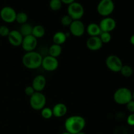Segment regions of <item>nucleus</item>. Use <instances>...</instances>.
I'll list each match as a JSON object with an SVG mask.
<instances>
[{"mask_svg": "<svg viewBox=\"0 0 134 134\" xmlns=\"http://www.w3.org/2000/svg\"><path fill=\"white\" fill-rule=\"evenodd\" d=\"M9 43L13 47L21 46L24 37L18 30H11L7 37Z\"/></svg>", "mask_w": 134, "mask_h": 134, "instance_id": "13", "label": "nucleus"}, {"mask_svg": "<svg viewBox=\"0 0 134 134\" xmlns=\"http://www.w3.org/2000/svg\"><path fill=\"white\" fill-rule=\"evenodd\" d=\"M45 32V29L43 26H41V25H36V26L33 27L31 35L35 37L36 39H39V38H41L44 36Z\"/></svg>", "mask_w": 134, "mask_h": 134, "instance_id": "20", "label": "nucleus"}, {"mask_svg": "<svg viewBox=\"0 0 134 134\" xmlns=\"http://www.w3.org/2000/svg\"><path fill=\"white\" fill-rule=\"evenodd\" d=\"M62 4L60 0H51L49 2V7L51 10L58 11L62 8Z\"/></svg>", "mask_w": 134, "mask_h": 134, "instance_id": "24", "label": "nucleus"}, {"mask_svg": "<svg viewBox=\"0 0 134 134\" xmlns=\"http://www.w3.org/2000/svg\"><path fill=\"white\" fill-rule=\"evenodd\" d=\"M10 30H9V27L6 26H0V36L3 37H7L10 33Z\"/></svg>", "mask_w": 134, "mask_h": 134, "instance_id": "28", "label": "nucleus"}, {"mask_svg": "<svg viewBox=\"0 0 134 134\" xmlns=\"http://www.w3.org/2000/svg\"><path fill=\"white\" fill-rule=\"evenodd\" d=\"M115 10V3L113 0H101L97 6V11L103 17L109 16Z\"/></svg>", "mask_w": 134, "mask_h": 134, "instance_id": "6", "label": "nucleus"}, {"mask_svg": "<svg viewBox=\"0 0 134 134\" xmlns=\"http://www.w3.org/2000/svg\"><path fill=\"white\" fill-rule=\"evenodd\" d=\"M48 55L57 58V57L60 56L62 52V48L61 45H58L56 44H52V45L50 46L48 50Z\"/></svg>", "mask_w": 134, "mask_h": 134, "instance_id": "19", "label": "nucleus"}, {"mask_svg": "<svg viewBox=\"0 0 134 134\" xmlns=\"http://www.w3.org/2000/svg\"><path fill=\"white\" fill-rule=\"evenodd\" d=\"M61 134H71V133H69V132H64V133H62Z\"/></svg>", "mask_w": 134, "mask_h": 134, "instance_id": "34", "label": "nucleus"}, {"mask_svg": "<svg viewBox=\"0 0 134 134\" xmlns=\"http://www.w3.org/2000/svg\"><path fill=\"white\" fill-rule=\"evenodd\" d=\"M86 126V120L80 115H73L68 117L64 123L66 132L71 134H77L82 132Z\"/></svg>", "mask_w": 134, "mask_h": 134, "instance_id": "1", "label": "nucleus"}, {"mask_svg": "<svg viewBox=\"0 0 134 134\" xmlns=\"http://www.w3.org/2000/svg\"><path fill=\"white\" fill-rule=\"evenodd\" d=\"M16 13L13 7L6 6L3 7L0 10V17L3 22L10 24L15 22Z\"/></svg>", "mask_w": 134, "mask_h": 134, "instance_id": "8", "label": "nucleus"}, {"mask_svg": "<svg viewBox=\"0 0 134 134\" xmlns=\"http://www.w3.org/2000/svg\"><path fill=\"white\" fill-rule=\"evenodd\" d=\"M105 64L107 68L111 71L115 72V73L120 72V69L123 66L121 59L119 56L114 54L107 56L105 60Z\"/></svg>", "mask_w": 134, "mask_h": 134, "instance_id": "7", "label": "nucleus"}, {"mask_svg": "<svg viewBox=\"0 0 134 134\" xmlns=\"http://www.w3.org/2000/svg\"><path fill=\"white\" fill-rule=\"evenodd\" d=\"M133 134H134V133H133Z\"/></svg>", "mask_w": 134, "mask_h": 134, "instance_id": "38", "label": "nucleus"}, {"mask_svg": "<svg viewBox=\"0 0 134 134\" xmlns=\"http://www.w3.org/2000/svg\"><path fill=\"white\" fill-rule=\"evenodd\" d=\"M47 99L42 92H35V94L30 97V104L31 108L35 111H41L45 107Z\"/></svg>", "mask_w": 134, "mask_h": 134, "instance_id": "4", "label": "nucleus"}, {"mask_svg": "<svg viewBox=\"0 0 134 134\" xmlns=\"http://www.w3.org/2000/svg\"><path fill=\"white\" fill-rule=\"evenodd\" d=\"M33 27L34 26H32L28 23L24 24L21 25L19 31L23 37L28 36V35H31V34H32Z\"/></svg>", "mask_w": 134, "mask_h": 134, "instance_id": "21", "label": "nucleus"}, {"mask_svg": "<svg viewBox=\"0 0 134 134\" xmlns=\"http://www.w3.org/2000/svg\"><path fill=\"white\" fill-rule=\"evenodd\" d=\"M133 133H134V126H133Z\"/></svg>", "mask_w": 134, "mask_h": 134, "instance_id": "37", "label": "nucleus"}, {"mask_svg": "<svg viewBox=\"0 0 134 134\" xmlns=\"http://www.w3.org/2000/svg\"><path fill=\"white\" fill-rule=\"evenodd\" d=\"M66 34L62 32V31H58L55 33L54 35L52 37V41H53L54 44H58V45H62L64 44L67 39Z\"/></svg>", "mask_w": 134, "mask_h": 134, "instance_id": "18", "label": "nucleus"}, {"mask_svg": "<svg viewBox=\"0 0 134 134\" xmlns=\"http://www.w3.org/2000/svg\"><path fill=\"white\" fill-rule=\"evenodd\" d=\"M59 62L56 58L52 57L50 55L44 56L42 60L41 67L47 71H54L58 68Z\"/></svg>", "mask_w": 134, "mask_h": 134, "instance_id": "9", "label": "nucleus"}, {"mask_svg": "<svg viewBox=\"0 0 134 134\" xmlns=\"http://www.w3.org/2000/svg\"><path fill=\"white\" fill-rule=\"evenodd\" d=\"M86 31L90 37L99 36L102 32L99 24L96 23L90 24L86 28Z\"/></svg>", "mask_w": 134, "mask_h": 134, "instance_id": "17", "label": "nucleus"}, {"mask_svg": "<svg viewBox=\"0 0 134 134\" xmlns=\"http://www.w3.org/2000/svg\"><path fill=\"white\" fill-rule=\"evenodd\" d=\"M73 21V20L71 18L70 16H69L68 14L66 15H64V16H62V18H61V24L64 26H69L71 25V24L72 23V22Z\"/></svg>", "mask_w": 134, "mask_h": 134, "instance_id": "27", "label": "nucleus"}, {"mask_svg": "<svg viewBox=\"0 0 134 134\" xmlns=\"http://www.w3.org/2000/svg\"><path fill=\"white\" fill-rule=\"evenodd\" d=\"M99 37V39H101L102 43H103V44H107V43H109L111 41V39H112L111 33L103 32V31H102V32L101 33Z\"/></svg>", "mask_w": 134, "mask_h": 134, "instance_id": "26", "label": "nucleus"}, {"mask_svg": "<svg viewBox=\"0 0 134 134\" xmlns=\"http://www.w3.org/2000/svg\"><path fill=\"white\" fill-rule=\"evenodd\" d=\"M28 20L27 14L24 12H19L16 13V22H18L20 24H24L27 23V21Z\"/></svg>", "mask_w": 134, "mask_h": 134, "instance_id": "22", "label": "nucleus"}, {"mask_svg": "<svg viewBox=\"0 0 134 134\" xmlns=\"http://www.w3.org/2000/svg\"><path fill=\"white\" fill-rule=\"evenodd\" d=\"M25 94L27 96L31 97V96L34 95L35 94V91L34 89V88L32 87V86H27L25 88Z\"/></svg>", "mask_w": 134, "mask_h": 134, "instance_id": "29", "label": "nucleus"}, {"mask_svg": "<svg viewBox=\"0 0 134 134\" xmlns=\"http://www.w3.org/2000/svg\"><path fill=\"white\" fill-rule=\"evenodd\" d=\"M126 108L131 113H134V100L132 99L126 104Z\"/></svg>", "mask_w": 134, "mask_h": 134, "instance_id": "30", "label": "nucleus"}, {"mask_svg": "<svg viewBox=\"0 0 134 134\" xmlns=\"http://www.w3.org/2000/svg\"><path fill=\"white\" fill-rule=\"evenodd\" d=\"M102 31L111 33L113 31L116 26V22L114 18L111 17H104L99 24Z\"/></svg>", "mask_w": 134, "mask_h": 134, "instance_id": "11", "label": "nucleus"}, {"mask_svg": "<svg viewBox=\"0 0 134 134\" xmlns=\"http://www.w3.org/2000/svg\"><path fill=\"white\" fill-rule=\"evenodd\" d=\"M122 75L124 77H130L132 75L133 73V70L131 66L128 65H123L122 68L120 71Z\"/></svg>", "mask_w": 134, "mask_h": 134, "instance_id": "23", "label": "nucleus"}, {"mask_svg": "<svg viewBox=\"0 0 134 134\" xmlns=\"http://www.w3.org/2000/svg\"><path fill=\"white\" fill-rule=\"evenodd\" d=\"M127 123L131 126H134V113H131L127 118Z\"/></svg>", "mask_w": 134, "mask_h": 134, "instance_id": "31", "label": "nucleus"}, {"mask_svg": "<svg viewBox=\"0 0 134 134\" xmlns=\"http://www.w3.org/2000/svg\"><path fill=\"white\" fill-rule=\"evenodd\" d=\"M43 56L38 52H27L22 57V64L25 68L29 69H36L41 66Z\"/></svg>", "mask_w": 134, "mask_h": 134, "instance_id": "2", "label": "nucleus"}, {"mask_svg": "<svg viewBox=\"0 0 134 134\" xmlns=\"http://www.w3.org/2000/svg\"><path fill=\"white\" fill-rule=\"evenodd\" d=\"M52 109L53 116L56 118H61L65 116L68 112V107L64 103H58L54 106Z\"/></svg>", "mask_w": 134, "mask_h": 134, "instance_id": "16", "label": "nucleus"}, {"mask_svg": "<svg viewBox=\"0 0 134 134\" xmlns=\"http://www.w3.org/2000/svg\"><path fill=\"white\" fill-rule=\"evenodd\" d=\"M41 114L42 117L44 118V119H50L53 116L52 109L50 108V107H44V108L41 111Z\"/></svg>", "mask_w": 134, "mask_h": 134, "instance_id": "25", "label": "nucleus"}, {"mask_svg": "<svg viewBox=\"0 0 134 134\" xmlns=\"http://www.w3.org/2000/svg\"><path fill=\"white\" fill-rule=\"evenodd\" d=\"M47 85V79L43 75H38L34 77L32 82V87L35 92H41Z\"/></svg>", "mask_w": 134, "mask_h": 134, "instance_id": "14", "label": "nucleus"}, {"mask_svg": "<svg viewBox=\"0 0 134 134\" xmlns=\"http://www.w3.org/2000/svg\"><path fill=\"white\" fill-rule=\"evenodd\" d=\"M132 99L134 100V92L133 93H132Z\"/></svg>", "mask_w": 134, "mask_h": 134, "instance_id": "35", "label": "nucleus"}, {"mask_svg": "<svg viewBox=\"0 0 134 134\" xmlns=\"http://www.w3.org/2000/svg\"><path fill=\"white\" fill-rule=\"evenodd\" d=\"M68 15L70 16L73 20H81L85 14L84 7L80 3L75 1L68 5Z\"/></svg>", "mask_w": 134, "mask_h": 134, "instance_id": "5", "label": "nucleus"}, {"mask_svg": "<svg viewBox=\"0 0 134 134\" xmlns=\"http://www.w3.org/2000/svg\"><path fill=\"white\" fill-rule=\"evenodd\" d=\"M77 134H86V133H84L83 132H79V133H77Z\"/></svg>", "mask_w": 134, "mask_h": 134, "instance_id": "36", "label": "nucleus"}, {"mask_svg": "<svg viewBox=\"0 0 134 134\" xmlns=\"http://www.w3.org/2000/svg\"><path fill=\"white\" fill-rule=\"evenodd\" d=\"M113 99L117 104L126 105L132 99V92L126 87L119 88L114 93Z\"/></svg>", "mask_w": 134, "mask_h": 134, "instance_id": "3", "label": "nucleus"}, {"mask_svg": "<svg viewBox=\"0 0 134 134\" xmlns=\"http://www.w3.org/2000/svg\"><path fill=\"white\" fill-rule=\"evenodd\" d=\"M62 1V3L64 4H65V5H70L72 3L75 2V0H60Z\"/></svg>", "mask_w": 134, "mask_h": 134, "instance_id": "32", "label": "nucleus"}, {"mask_svg": "<svg viewBox=\"0 0 134 134\" xmlns=\"http://www.w3.org/2000/svg\"><path fill=\"white\" fill-rule=\"evenodd\" d=\"M21 46L24 51L26 52L34 51L37 46V39L32 35L24 37Z\"/></svg>", "mask_w": 134, "mask_h": 134, "instance_id": "12", "label": "nucleus"}, {"mask_svg": "<svg viewBox=\"0 0 134 134\" xmlns=\"http://www.w3.org/2000/svg\"><path fill=\"white\" fill-rule=\"evenodd\" d=\"M86 47L92 51H97L100 49L103 46V43L99 36L90 37L86 41Z\"/></svg>", "mask_w": 134, "mask_h": 134, "instance_id": "15", "label": "nucleus"}, {"mask_svg": "<svg viewBox=\"0 0 134 134\" xmlns=\"http://www.w3.org/2000/svg\"><path fill=\"white\" fill-rule=\"evenodd\" d=\"M130 41L131 44L134 45V34H133V35H132V36L130 37Z\"/></svg>", "mask_w": 134, "mask_h": 134, "instance_id": "33", "label": "nucleus"}, {"mask_svg": "<svg viewBox=\"0 0 134 134\" xmlns=\"http://www.w3.org/2000/svg\"><path fill=\"white\" fill-rule=\"evenodd\" d=\"M86 31V27L83 22L81 20H73L69 26V31L73 36L79 37H81Z\"/></svg>", "mask_w": 134, "mask_h": 134, "instance_id": "10", "label": "nucleus"}]
</instances>
